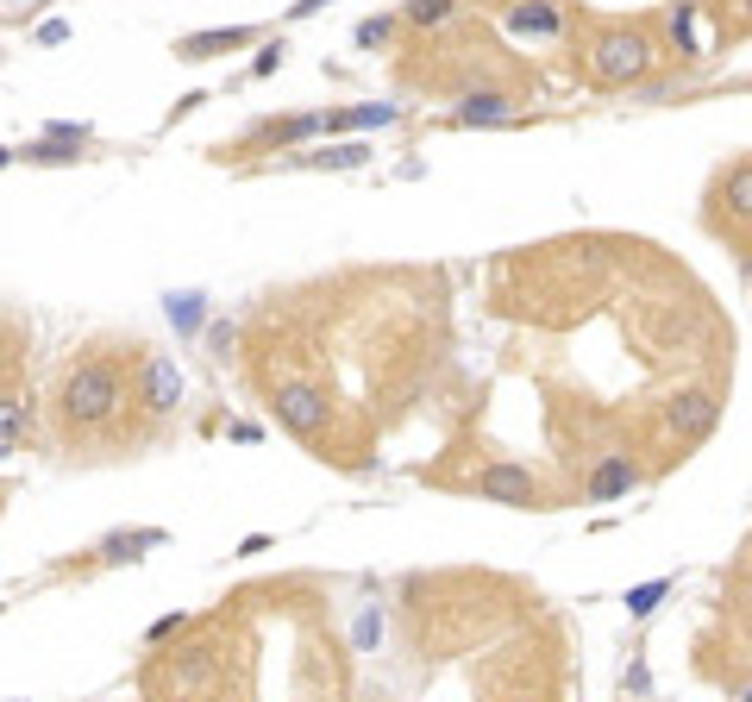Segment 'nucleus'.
Segmentation results:
<instances>
[{
    "instance_id": "15",
    "label": "nucleus",
    "mask_w": 752,
    "mask_h": 702,
    "mask_svg": "<svg viewBox=\"0 0 752 702\" xmlns=\"http://www.w3.org/2000/svg\"><path fill=\"white\" fill-rule=\"evenodd\" d=\"M665 596H671V577H652V583H640V590H627V615H633V621H646Z\"/></svg>"
},
{
    "instance_id": "11",
    "label": "nucleus",
    "mask_w": 752,
    "mask_h": 702,
    "mask_svg": "<svg viewBox=\"0 0 752 702\" xmlns=\"http://www.w3.org/2000/svg\"><path fill=\"white\" fill-rule=\"evenodd\" d=\"M665 32L677 44V57H702V26H696V0H677L671 19H665Z\"/></svg>"
},
{
    "instance_id": "17",
    "label": "nucleus",
    "mask_w": 752,
    "mask_h": 702,
    "mask_svg": "<svg viewBox=\"0 0 752 702\" xmlns=\"http://www.w3.org/2000/svg\"><path fill=\"white\" fill-rule=\"evenodd\" d=\"M458 13V0H408V19L414 26H445Z\"/></svg>"
},
{
    "instance_id": "5",
    "label": "nucleus",
    "mask_w": 752,
    "mask_h": 702,
    "mask_svg": "<svg viewBox=\"0 0 752 702\" xmlns=\"http://www.w3.org/2000/svg\"><path fill=\"white\" fill-rule=\"evenodd\" d=\"M138 402H145V414H176L182 408V370L176 358H145L138 364Z\"/></svg>"
},
{
    "instance_id": "10",
    "label": "nucleus",
    "mask_w": 752,
    "mask_h": 702,
    "mask_svg": "<svg viewBox=\"0 0 752 702\" xmlns=\"http://www.w3.org/2000/svg\"><path fill=\"white\" fill-rule=\"evenodd\" d=\"M508 32L552 38V32H558V7H552V0H521V7H508Z\"/></svg>"
},
{
    "instance_id": "19",
    "label": "nucleus",
    "mask_w": 752,
    "mask_h": 702,
    "mask_svg": "<svg viewBox=\"0 0 752 702\" xmlns=\"http://www.w3.org/2000/svg\"><path fill=\"white\" fill-rule=\"evenodd\" d=\"M370 151L364 145H339V151H320L314 163H320V170H358V163H364Z\"/></svg>"
},
{
    "instance_id": "27",
    "label": "nucleus",
    "mask_w": 752,
    "mask_h": 702,
    "mask_svg": "<svg viewBox=\"0 0 752 702\" xmlns=\"http://www.w3.org/2000/svg\"><path fill=\"white\" fill-rule=\"evenodd\" d=\"M326 7V0H295V7H289V19H308V13H320Z\"/></svg>"
},
{
    "instance_id": "9",
    "label": "nucleus",
    "mask_w": 752,
    "mask_h": 702,
    "mask_svg": "<svg viewBox=\"0 0 752 702\" xmlns=\"http://www.w3.org/2000/svg\"><path fill=\"white\" fill-rule=\"evenodd\" d=\"M257 26H226V32H195V38H182L176 44V57L188 63H201V57H220V51H239V44H251Z\"/></svg>"
},
{
    "instance_id": "22",
    "label": "nucleus",
    "mask_w": 752,
    "mask_h": 702,
    "mask_svg": "<svg viewBox=\"0 0 752 702\" xmlns=\"http://www.w3.org/2000/svg\"><path fill=\"white\" fill-rule=\"evenodd\" d=\"M370 640H383V615H376V608L358 615V646H370Z\"/></svg>"
},
{
    "instance_id": "14",
    "label": "nucleus",
    "mask_w": 752,
    "mask_h": 702,
    "mask_svg": "<svg viewBox=\"0 0 752 702\" xmlns=\"http://www.w3.org/2000/svg\"><path fill=\"white\" fill-rule=\"evenodd\" d=\"M26 402H19V395H0V446H19V439H26Z\"/></svg>"
},
{
    "instance_id": "6",
    "label": "nucleus",
    "mask_w": 752,
    "mask_h": 702,
    "mask_svg": "<svg viewBox=\"0 0 752 702\" xmlns=\"http://www.w3.org/2000/svg\"><path fill=\"white\" fill-rule=\"evenodd\" d=\"M477 496L483 502H508V508H527L539 496L533 471H521V464H489V471H477Z\"/></svg>"
},
{
    "instance_id": "18",
    "label": "nucleus",
    "mask_w": 752,
    "mask_h": 702,
    "mask_svg": "<svg viewBox=\"0 0 752 702\" xmlns=\"http://www.w3.org/2000/svg\"><path fill=\"white\" fill-rule=\"evenodd\" d=\"M326 126H395V107H351V113H333Z\"/></svg>"
},
{
    "instance_id": "30",
    "label": "nucleus",
    "mask_w": 752,
    "mask_h": 702,
    "mask_svg": "<svg viewBox=\"0 0 752 702\" xmlns=\"http://www.w3.org/2000/svg\"><path fill=\"white\" fill-rule=\"evenodd\" d=\"M7 163H13V151H0V170H7Z\"/></svg>"
},
{
    "instance_id": "26",
    "label": "nucleus",
    "mask_w": 752,
    "mask_h": 702,
    "mask_svg": "<svg viewBox=\"0 0 752 702\" xmlns=\"http://www.w3.org/2000/svg\"><path fill=\"white\" fill-rule=\"evenodd\" d=\"M276 63H282V44H270V51L257 57V76H276Z\"/></svg>"
},
{
    "instance_id": "3",
    "label": "nucleus",
    "mask_w": 752,
    "mask_h": 702,
    "mask_svg": "<svg viewBox=\"0 0 752 702\" xmlns=\"http://www.w3.org/2000/svg\"><path fill=\"white\" fill-rule=\"evenodd\" d=\"M715 420H721V395L715 389H684V395H671V408H665V427H671V439H684V446L709 439Z\"/></svg>"
},
{
    "instance_id": "31",
    "label": "nucleus",
    "mask_w": 752,
    "mask_h": 702,
    "mask_svg": "<svg viewBox=\"0 0 752 702\" xmlns=\"http://www.w3.org/2000/svg\"><path fill=\"white\" fill-rule=\"evenodd\" d=\"M746 702H752V690H746Z\"/></svg>"
},
{
    "instance_id": "24",
    "label": "nucleus",
    "mask_w": 752,
    "mask_h": 702,
    "mask_svg": "<svg viewBox=\"0 0 752 702\" xmlns=\"http://www.w3.org/2000/svg\"><path fill=\"white\" fill-rule=\"evenodd\" d=\"M38 38H44V44H63V38H69V26H63V19H44Z\"/></svg>"
},
{
    "instance_id": "20",
    "label": "nucleus",
    "mask_w": 752,
    "mask_h": 702,
    "mask_svg": "<svg viewBox=\"0 0 752 702\" xmlns=\"http://www.w3.org/2000/svg\"><path fill=\"white\" fill-rule=\"evenodd\" d=\"M170 320L182 326V333H195L201 326V295H170Z\"/></svg>"
},
{
    "instance_id": "29",
    "label": "nucleus",
    "mask_w": 752,
    "mask_h": 702,
    "mask_svg": "<svg viewBox=\"0 0 752 702\" xmlns=\"http://www.w3.org/2000/svg\"><path fill=\"white\" fill-rule=\"evenodd\" d=\"M7 351H13V345H7V326H0V370H7Z\"/></svg>"
},
{
    "instance_id": "12",
    "label": "nucleus",
    "mask_w": 752,
    "mask_h": 702,
    "mask_svg": "<svg viewBox=\"0 0 752 702\" xmlns=\"http://www.w3.org/2000/svg\"><path fill=\"white\" fill-rule=\"evenodd\" d=\"M721 201H727V214H734V220H752V163H740V170H727V182H721Z\"/></svg>"
},
{
    "instance_id": "1",
    "label": "nucleus",
    "mask_w": 752,
    "mask_h": 702,
    "mask_svg": "<svg viewBox=\"0 0 752 702\" xmlns=\"http://www.w3.org/2000/svg\"><path fill=\"white\" fill-rule=\"evenodd\" d=\"M120 408H126V377H120V364H107V358H82L57 389V414H63V427H76V433H101Z\"/></svg>"
},
{
    "instance_id": "13",
    "label": "nucleus",
    "mask_w": 752,
    "mask_h": 702,
    "mask_svg": "<svg viewBox=\"0 0 752 702\" xmlns=\"http://www.w3.org/2000/svg\"><path fill=\"white\" fill-rule=\"evenodd\" d=\"M138 546H163V533H157V527H145V533H113V540L101 546V558H107V565H120V558H138Z\"/></svg>"
},
{
    "instance_id": "16",
    "label": "nucleus",
    "mask_w": 752,
    "mask_h": 702,
    "mask_svg": "<svg viewBox=\"0 0 752 702\" xmlns=\"http://www.w3.org/2000/svg\"><path fill=\"white\" fill-rule=\"evenodd\" d=\"M207 671H214V659H207V652H188V659L170 671V684L176 690H195V684H207Z\"/></svg>"
},
{
    "instance_id": "7",
    "label": "nucleus",
    "mask_w": 752,
    "mask_h": 702,
    "mask_svg": "<svg viewBox=\"0 0 752 702\" xmlns=\"http://www.w3.org/2000/svg\"><path fill=\"white\" fill-rule=\"evenodd\" d=\"M633 483H640V464L621 458V452H608L596 471H590V483H583V496H590V502H615V496H627Z\"/></svg>"
},
{
    "instance_id": "21",
    "label": "nucleus",
    "mask_w": 752,
    "mask_h": 702,
    "mask_svg": "<svg viewBox=\"0 0 752 702\" xmlns=\"http://www.w3.org/2000/svg\"><path fill=\"white\" fill-rule=\"evenodd\" d=\"M26 157L32 163H69L76 151H63V138H38V145H26Z\"/></svg>"
},
{
    "instance_id": "23",
    "label": "nucleus",
    "mask_w": 752,
    "mask_h": 702,
    "mask_svg": "<svg viewBox=\"0 0 752 702\" xmlns=\"http://www.w3.org/2000/svg\"><path fill=\"white\" fill-rule=\"evenodd\" d=\"M395 26H389V19H364V26H358V44H383Z\"/></svg>"
},
{
    "instance_id": "28",
    "label": "nucleus",
    "mask_w": 752,
    "mask_h": 702,
    "mask_svg": "<svg viewBox=\"0 0 752 702\" xmlns=\"http://www.w3.org/2000/svg\"><path fill=\"white\" fill-rule=\"evenodd\" d=\"M734 7H740V26H752V0H734Z\"/></svg>"
},
{
    "instance_id": "4",
    "label": "nucleus",
    "mask_w": 752,
    "mask_h": 702,
    "mask_svg": "<svg viewBox=\"0 0 752 702\" xmlns=\"http://www.w3.org/2000/svg\"><path fill=\"white\" fill-rule=\"evenodd\" d=\"M276 420H282L289 433L314 439V433L326 427V395H320L314 383H282V389H276Z\"/></svg>"
},
{
    "instance_id": "2",
    "label": "nucleus",
    "mask_w": 752,
    "mask_h": 702,
    "mask_svg": "<svg viewBox=\"0 0 752 702\" xmlns=\"http://www.w3.org/2000/svg\"><path fill=\"white\" fill-rule=\"evenodd\" d=\"M652 38L640 26H602L590 38V76L608 82V88H621V82H640L646 69H652Z\"/></svg>"
},
{
    "instance_id": "8",
    "label": "nucleus",
    "mask_w": 752,
    "mask_h": 702,
    "mask_svg": "<svg viewBox=\"0 0 752 702\" xmlns=\"http://www.w3.org/2000/svg\"><path fill=\"white\" fill-rule=\"evenodd\" d=\"M458 126H502V120H514V101L502 95V88H477V95H464V107L452 113Z\"/></svg>"
},
{
    "instance_id": "25",
    "label": "nucleus",
    "mask_w": 752,
    "mask_h": 702,
    "mask_svg": "<svg viewBox=\"0 0 752 702\" xmlns=\"http://www.w3.org/2000/svg\"><path fill=\"white\" fill-rule=\"evenodd\" d=\"M170 634H182V615H163V621L151 627V640H170Z\"/></svg>"
}]
</instances>
